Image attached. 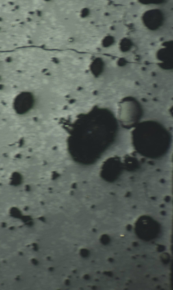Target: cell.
Wrapping results in <instances>:
<instances>
[{
    "label": "cell",
    "instance_id": "cell-4",
    "mask_svg": "<svg viewBox=\"0 0 173 290\" xmlns=\"http://www.w3.org/2000/svg\"><path fill=\"white\" fill-rule=\"evenodd\" d=\"M82 254L84 256H86L88 255V252L86 250H83L82 252Z\"/></svg>",
    "mask_w": 173,
    "mask_h": 290
},
{
    "label": "cell",
    "instance_id": "cell-1",
    "mask_svg": "<svg viewBox=\"0 0 173 290\" xmlns=\"http://www.w3.org/2000/svg\"><path fill=\"white\" fill-rule=\"evenodd\" d=\"M36 96L30 91H23L19 93L14 98L13 106L17 114L24 115L29 112L35 106Z\"/></svg>",
    "mask_w": 173,
    "mask_h": 290
},
{
    "label": "cell",
    "instance_id": "cell-2",
    "mask_svg": "<svg viewBox=\"0 0 173 290\" xmlns=\"http://www.w3.org/2000/svg\"><path fill=\"white\" fill-rule=\"evenodd\" d=\"M103 64L101 58H97L92 61L89 65V69L91 73L95 77L100 75L103 69Z\"/></svg>",
    "mask_w": 173,
    "mask_h": 290
},
{
    "label": "cell",
    "instance_id": "cell-3",
    "mask_svg": "<svg viewBox=\"0 0 173 290\" xmlns=\"http://www.w3.org/2000/svg\"><path fill=\"white\" fill-rule=\"evenodd\" d=\"M91 11L89 8L87 7L82 8L80 11L79 16L82 19H86L89 17Z\"/></svg>",
    "mask_w": 173,
    "mask_h": 290
}]
</instances>
